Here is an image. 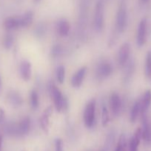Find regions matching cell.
<instances>
[{"instance_id": "cell-1", "label": "cell", "mask_w": 151, "mask_h": 151, "mask_svg": "<svg viewBox=\"0 0 151 151\" xmlns=\"http://www.w3.org/2000/svg\"><path fill=\"white\" fill-rule=\"evenodd\" d=\"M48 88L50 96L54 102V106L56 111L61 112L67 110L68 108V101L66 97L61 92L60 90L55 86L53 82L49 83Z\"/></svg>"}, {"instance_id": "cell-2", "label": "cell", "mask_w": 151, "mask_h": 151, "mask_svg": "<svg viewBox=\"0 0 151 151\" xmlns=\"http://www.w3.org/2000/svg\"><path fill=\"white\" fill-rule=\"evenodd\" d=\"M105 5L102 0H99L95 6L94 12V27L97 32H101L104 27L105 21Z\"/></svg>"}, {"instance_id": "cell-3", "label": "cell", "mask_w": 151, "mask_h": 151, "mask_svg": "<svg viewBox=\"0 0 151 151\" xmlns=\"http://www.w3.org/2000/svg\"><path fill=\"white\" fill-rule=\"evenodd\" d=\"M127 25V7L124 4H121L118 7L115 18V27L119 32H123L126 29Z\"/></svg>"}, {"instance_id": "cell-4", "label": "cell", "mask_w": 151, "mask_h": 151, "mask_svg": "<svg viewBox=\"0 0 151 151\" xmlns=\"http://www.w3.org/2000/svg\"><path fill=\"white\" fill-rule=\"evenodd\" d=\"M96 100H90L86 105L84 111V122L87 128H91L95 122L96 116Z\"/></svg>"}, {"instance_id": "cell-5", "label": "cell", "mask_w": 151, "mask_h": 151, "mask_svg": "<svg viewBox=\"0 0 151 151\" xmlns=\"http://www.w3.org/2000/svg\"><path fill=\"white\" fill-rule=\"evenodd\" d=\"M147 38V19H143L139 22L137 30L136 41L139 47H142L146 42Z\"/></svg>"}, {"instance_id": "cell-6", "label": "cell", "mask_w": 151, "mask_h": 151, "mask_svg": "<svg viewBox=\"0 0 151 151\" xmlns=\"http://www.w3.org/2000/svg\"><path fill=\"white\" fill-rule=\"evenodd\" d=\"M130 54V45L129 43H124L118 50V60L120 66H124L129 60Z\"/></svg>"}, {"instance_id": "cell-7", "label": "cell", "mask_w": 151, "mask_h": 151, "mask_svg": "<svg viewBox=\"0 0 151 151\" xmlns=\"http://www.w3.org/2000/svg\"><path fill=\"white\" fill-rule=\"evenodd\" d=\"M110 106L113 114L118 116L121 109V100L116 92H113L110 96Z\"/></svg>"}, {"instance_id": "cell-8", "label": "cell", "mask_w": 151, "mask_h": 151, "mask_svg": "<svg viewBox=\"0 0 151 151\" xmlns=\"http://www.w3.org/2000/svg\"><path fill=\"white\" fill-rule=\"evenodd\" d=\"M113 66L107 62H102L99 63L96 68V75L100 79H105L112 74Z\"/></svg>"}, {"instance_id": "cell-9", "label": "cell", "mask_w": 151, "mask_h": 151, "mask_svg": "<svg viewBox=\"0 0 151 151\" xmlns=\"http://www.w3.org/2000/svg\"><path fill=\"white\" fill-rule=\"evenodd\" d=\"M87 67L86 66H83V67L80 68L72 77L71 79V84L75 88H79L83 83L84 78L87 74Z\"/></svg>"}, {"instance_id": "cell-10", "label": "cell", "mask_w": 151, "mask_h": 151, "mask_svg": "<svg viewBox=\"0 0 151 151\" xmlns=\"http://www.w3.org/2000/svg\"><path fill=\"white\" fill-rule=\"evenodd\" d=\"M31 127V121L30 117L25 116L22 118L20 122L17 124V132L18 137H23L27 135L29 133Z\"/></svg>"}, {"instance_id": "cell-11", "label": "cell", "mask_w": 151, "mask_h": 151, "mask_svg": "<svg viewBox=\"0 0 151 151\" xmlns=\"http://www.w3.org/2000/svg\"><path fill=\"white\" fill-rule=\"evenodd\" d=\"M53 113V108L51 106L47 107L43 112L40 119V125L44 133L48 134L49 127H50V117Z\"/></svg>"}, {"instance_id": "cell-12", "label": "cell", "mask_w": 151, "mask_h": 151, "mask_svg": "<svg viewBox=\"0 0 151 151\" xmlns=\"http://www.w3.org/2000/svg\"><path fill=\"white\" fill-rule=\"evenodd\" d=\"M3 26L7 30H14L21 27L20 16H10L4 19Z\"/></svg>"}, {"instance_id": "cell-13", "label": "cell", "mask_w": 151, "mask_h": 151, "mask_svg": "<svg viewBox=\"0 0 151 151\" xmlns=\"http://www.w3.org/2000/svg\"><path fill=\"white\" fill-rule=\"evenodd\" d=\"M19 73L24 81H29L32 74V66L28 60H23L19 66Z\"/></svg>"}, {"instance_id": "cell-14", "label": "cell", "mask_w": 151, "mask_h": 151, "mask_svg": "<svg viewBox=\"0 0 151 151\" xmlns=\"http://www.w3.org/2000/svg\"><path fill=\"white\" fill-rule=\"evenodd\" d=\"M141 115L142 121V138L146 142H150L151 141V132L147 113L141 114Z\"/></svg>"}, {"instance_id": "cell-15", "label": "cell", "mask_w": 151, "mask_h": 151, "mask_svg": "<svg viewBox=\"0 0 151 151\" xmlns=\"http://www.w3.org/2000/svg\"><path fill=\"white\" fill-rule=\"evenodd\" d=\"M7 100L10 106L14 108L21 106L23 103V99L21 94L16 91H10L7 94Z\"/></svg>"}, {"instance_id": "cell-16", "label": "cell", "mask_w": 151, "mask_h": 151, "mask_svg": "<svg viewBox=\"0 0 151 151\" xmlns=\"http://www.w3.org/2000/svg\"><path fill=\"white\" fill-rule=\"evenodd\" d=\"M142 138V130L141 128L136 129L134 135L132 137L129 144V150L130 151H138V147L140 144L141 139Z\"/></svg>"}, {"instance_id": "cell-17", "label": "cell", "mask_w": 151, "mask_h": 151, "mask_svg": "<svg viewBox=\"0 0 151 151\" xmlns=\"http://www.w3.org/2000/svg\"><path fill=\"white\" fill-rule=\"evenodd\" d=\"M70 25L67 19H62L58 22L57 32L61 36H67L70 32Z\"/></svg>"}, {"instance_id": "cell-18", "label": "cell", "mask_w": 151, "mask_h": 151, "mask_svg": "<svg viewBox=\"0 0 151 151\" xmlns=\"http://www.w3.org/2000/svg\"><path fill=\"white\" fill-rule=\"evenodd\" d=\"M151 104V90L148 89L144 92L143 98L141 100V114H145Z\"/></svg>"}, {"instance_id": "cell-19", "label": "cell", "mask_w": 151, "mask_h": 151, "mask_svg": "<svg viewBox=\"0 0 151 151\" xmlns=\"http://www.w3.org/2000/svg\"><path fill=\"white\" fill-rule=\"evenodd\" d=\"M33 19V13L30 10L25 12L22 16H20L21 27H26L29 26Z\"/></svg>"}, {"instance_id": "cell-20", "label": "cell", "mask_w": 151, "mask_h": 151, "mask_svg": "<svg viewBox=\"0 0 151 151\" xmlns=\"http://www.w3.org/2000/svg\"><path fill=\"white\" fill-rule=\"evenodd\" d=\"M141 113V100H137L136 103L133 105V108L131 109V112H130V119L131 122H136V119H137L138 116L139 114Z\"/></svg>"}, {"instance_id": "cell-21", "label": "cell", "mask_w": 151, "mask_h": 151, "mask_svg": "<svg viewBox=\"0 0 151 151\" xmlns=\"http://www.w3.org/2000/svg\"><path fill=\"white\" fill-rule=\"evenodd\" d=\"M30 106L33 109H37L39 106V100H38V95L35 90H33L30 93Z\"/></svg>"}, {"instance_id": "cell-22", "label": "cell", "mask_w": 151, "mask_h": 151, "mask_svg": "<svg viewBox=\"0 0 151 151\" xmlns=\"http://www.w3.org/2000/svg\"><path fill=\"white\" fill-rule=\"evenodd\" d=\"M65 78V68L63 66H59L56 69V79L59 83H63Z\"/></svg>"}, {"instance_id": "cell-23", "label": "cell", "mask_w": 151, "mask_h": 151, "mask_svg": "<svg viewBox=\"0 0 151 151\" xmlns=\"http://www.w3.org/2000/svg\"><path fill=\"white\" fill-rule=\"evenodd\" d=\"M145 75L148 78L151 77V51H149L146 56V61H145Z\"/></svg>"}, {"instance_id": "cell-24", "label": "cell", "mask_w": 151, "mask_h": 151, "mask_svg": "<svg viewBox=\"0 0 151 151\" xmlns=\"http://www.w3.org/2000/svg\"><path fill=\"white\" fill-rule=\"evenodd\" d=\"M127 148V141H126V137L124 134H121L118 139V145L115 151H126Z\"/></svg>"}, {"instance_id": "cell-25", "label": "cell", "mask_w": 151, "mask_h": 151, "mask_svg": "<svg viewBox=\"0 0 151 151\" xmlns=\"http://www.w3.org/2000/svg\"><path fill=\"white\" fill-rule=\"evenodd\" d=\"M13 42H14V38L11 34H7L4 36V41H3V45L6 50H10L13 47Z\"/></svg>"}, {"instance_id": "cell-26", "label": "cell", "mask_w": 151, "mask_h": 151, "mask_svg": "<svg viewBox=\"0 0 151 151\" xmlns=\"http://www.w3.org/2000/svg\"><path fill=\"white\" fill-rule=\"evenodd\" d=\"M110 121L109 112H108L107 108L105 106H102V124L104 127L106 126Z\"/></svg>"}, {"instance_id": "cell-27", "label": "cell", "mask_w": 151, "mask_h": 151, "mask_svg": "<svg viewBox=\"0 0 151 151\" xmlns=\"http://www.w3.org/2000/svg\"><path fill=\"white\" fill-rule=\"evenodd\" d=\"M64 53V48L62 46L59 45V44H56L53 47L51 50V54L54 57H59V56L62 55Z\"/></svg>"}, {"instance_id": "cell-28", "label": "cell", "mask_w": 151, "mask_h": 151, "mask_svg": "<svg viewBox=\"0 0 151 151\" xmlns=\"http://www.w3.org/2000/svg\"><path fill=\"white\" fill-rule=\"evenodd\" d=\"M134 71V63L133 61H130L126 66V70H125V79H128L129 77L131 76Z\"/></svg>"}, {"instance_id": "cell-29", "label": "cell", "mask_w": 151, "mask_h": 151, "mask_svg": "<svg viewBox=\"0 0 151 151\" xmlns=\"http://www.w3.org/2000/svg\"><path fill=\"white\" fill-rule=\"evenodd\" d=\"M55 151H64V143L62 139H56L55 141Z\"/></svg>"}, {"instance_id": "cell-30", "label": "cell", "mask_w": 151, "mask_h": 151, "mask_svg": "<svg viewBox=\"0 0 151 151\" xmlns=\"http://www.w3.org/2000/svg\"><path fill=\"white\" fill-rule=\"evenodd\" d=\"M44 32H45V27L43 24H38L37 26L36 29V33L38 36H41L42 35H44Z\"/></svg>"}, {"instance_id": "cell-31", "label": "cell", "mask_w": 151, "mask_h": 151, "mask_svg": "<svg viewBox=\"0 0 151 151\" xmlns=\"http://www.w3.org/2000/svg\"><path fill=\"white\" fill-rule=\"evenodd\" d=\"M5 122V112L4 109L0 107V125H3Z\"/></svg>"}, {"instance_id": "cell-32", "label": "cell", "mask_w": 151, "mask_h": 151, "mask_svg": "<svg viewBox=\"0 0 151 151\" xmlns=\"http://www.w3.org/2000/svg\"><path fill=\"white\" fill-rule=\"evenodd\" d=\"M1 143H2V137H1V135H0V150H1Z\"/></svg>"}, {"instance_id": "cell-33", "label": "cell", "mask_w": 151, "mask_h": 151, "mask_svg": "<svg viewBox=\"0 0 151 151\" xmlns=\"http://www.w3.org/2000/svg\"><path fill=\"white\" fill-rule=\"evenodd\" d=\"M140 1H142L143 4H145V3H147V2H148V1H149V0H140Z\"/></svg>"}, {"instance_id": "cell-34", "label": "cell", "mask_w": 151, "mask_h": 151, "mask_svg": "<svg viewBox=\"0 0 151 151\" xmlns=\"http://www.w3.org/2000/svg\"><path fill=\"white\" fill-rule=\"evenodd\" d=\"M41 1V0H33V1L36 3V4H38V3H39Z\"/></svg>"}, {"instance_id": "cell-35", "label": "cell", "mask_w": 151, "mask_h": 151, "mask_svg": "<svg viewBox=\"0 0 151 151\" xmlns=\"http://www.w3.org/2000/svg\"><path fill=\"white\" fill-rule=\"evenodd\" d=\"M0 86H1V79H0Z\"/></svg>"}, {"instance_id": "cell-36", "label": "cell", "mask_w": 151, "mask_h": 151, "mask_svg": "<svg viewBox=\"0 0 151 151\" xmlns=\"http://www.w3.org/2000/svg\"><path fill=\"white\" fill-rule=\"evenodd\" d=\"M102 151H103V150H102Z\"/></svg>"}, {"instance_id": "cell-37", "label": "cell", "mask_w": 151, "mask_h": 151, "mask_svg": "<svg viewBox=\"0 0 151 151\" xmlns=\"http://www.w3.org/2000/svg\"><path fill=\"white\" fill-rule=\"evenodd\" d=\"M0 135H1V134H0Z\"/></svg>"}]
</instances>
